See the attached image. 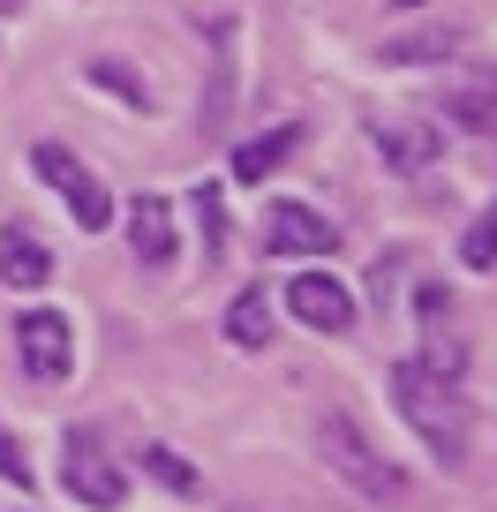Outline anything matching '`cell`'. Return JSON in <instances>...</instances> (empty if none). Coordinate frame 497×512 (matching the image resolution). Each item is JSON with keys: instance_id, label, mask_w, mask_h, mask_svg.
<instances>
[{"instance_id": "obj_1", "label": "cell", "mask_w": 497, "mask_h": 512, "mask_svg": "<svg viewBox=\"0 0 497 512\" xmlns=\"http://www.w3.org/2000/svg\"><path fill=\"white\" fill-rule=\"evenodd\" d=\"M392 400H400L407 430L430 445V460H445V467L467 460L475 407H467V392H460V377H452V369H437L430 354H407V362H392Z\"/></svg>"}, {"instance_id": "obj_2", "label": "cell", "mask_w": 497, "mask_h": 512, "mask_svg": "<svg viewBox=\"0 0 497 512\" xmlns=\"http://www.w3.org/2000/svg\"><path fill=\"white\" fill-rule=\"evenodd\" d=\"M317 452H324V467H332L354 497H369V505H392V497L407 490V475H400L377 445H369L354 415H324V422H317Z\"/></svg>"}, {"instance_id": "obj_3", "label": "cell", "mask_w": 497, "mask_h": 512, "mask_svg": "<svg viewBox=\"0 0 497 512\" xmlns=\"http://www.w3.org/2000/svg\"><path fill=\"white\" fill-rule=\"evenodd\" d=\"M31 166L53 181V189H61V204L76 211V226H83V234H98V226L113 219V196H106V181H98L83 159H68L61 144H38V151H31Z\"/></svg>"}, {"instance_id": "obj_4", "label": "cell", "mask_w": 497, "mask_h": 512, "mask_svg": "<svg viewBox=\"0 0 497 512\" xmlns=\"http://www.w3.org/2000/svg\"><path fill=\"white\" fill-rule=\"evenodd\" d=\"M61 490H68V497H83V505H98V512H121L129 482H121V467L98 452V437L68 430V445H61Z\"/></svg>"}, {"instance_id": "obj_5", "label": "cell", "mask_w": 497, "mask_h": 512, "mask_svg": "<svg viewBox=\"0 0 497 512\" xmlns=\"http://www.w3.org/2000/svg\"><path fill=\"white\" fill-rule=\"evenodd\" d=\"M241 23L234 16H211V83H204V106H196V128L204 136H226V121H234V83H241Z\"/></svg>"}, {"instance_id": "obj_6", "label": "cell", "mask_w": 497, "mask_h": 512, "mask_svg": "<svg viewBox=\"0 0 497 512\" xmlns=\"http://www.w3.org/2000/svg\"><path fill=\"white\" fill-rule=\"evenodd\" d=\"M264 249L272 256H332L339 226L309 204H264Z\"/></svg>"}, {"instance_id": "obj_7", "label": "cell", "mask_w": 497, "mask_h": 512, "mask_svg": "<svg viewBox=\"0 0 497 512\" xmlns=\"http://www.w3.org/2000/svg\"><path fill=\"white\" fill-rule=\"evenodd\" d=\"M16 347H23V369H31V377H46V384H61L68 362H76L61 309H23V317H16Z\"/></svg>"}, {"instance_id": "obj_8", "label": "cell", "mask_w": 497, "mask_h": 512, "mask_svg": "<svg viewBox=\"0 0 497 512\" xmlns=\"http://www.w3.org/2000/svg\"><path fill=\"white\" fill-rule=\"evenodd\" d=\"M369 144H377V159H385V166H400V174H430L437 151H445V136H437V121L392 113V121H369Z\"/></svg>"}, {"instance_id": "obj_9", "label": "cell", "mask_w": 497, "mask_h": 512, "mask_svg": "<svg viewBox=\"0 0 497 512\" xmlns=\"http://www.w3.org/2000/svg\"><path fill=\"white\" fill-rule=\"evenodd\" d=\"M287 309H294V324H309V332H347V324H354V294L339 287V279H324V272L294 279Z\"/></svg>"}, {"instance_id": "obj_10", "label": "cell", "mask_w": 497, "mask_h": 512, "mask_svg": "<svg viewBox=\"0 0 497 512\" xmlns=\"http://www.w3.org/2000/svg\"><path fill=\"white\" fill-rule=\"evenodd\" d=\"M129 249H136V264H174V211H166V196H136L129 204Z\"/></svg>"}, {"instance_id": "obj_11", "label": "cell", "mask_w": 497, "mask_h": 512, "mask_svg": "<svg viewBox=\"0 0 497 512\" xmlns=\"http://www.w3.org/2000/svg\"><path fill=\"white\" fill-rule=\"evenodd\" d=\"M0 279H8V287H46L53 279V256H46V241L31 234V226H8V234H0Z\"/></svg>"}, {"instance_id": "obj_12", "label": "cell", "mask_w": 497, "mask_h": 512, "mask_svg": "<svg viewBox=\"0 0 497 512\" xmlns=\"http://www.w3.org/2000/svg\"><path fill=\"white\" fill-rule=\"evenodd\" d=\"M452 53H460V23H422V31L385 38V61L392 68H430V61H452Z\"/></svg>"}, {"instance_id": "obj_13", "label": "cell", "mask_w": 497, "mask_h": 512, "mask_svg": "<svg viewBox=\"0 0 497 512\" xmlns=\"http://www.w3.org/2000/svg\"><path fill=\"white\" fill-rule=\"evenodd\" d=\"M302 144V121H279V128H264V136H249V144L234 151V181H264V174H279V159Z\"/></svg>"}, {"instance_id": "obj_14", "label": "cell", "mask_w": 497, "mask_h": 512, "mask_svg": "<svg viewBox=\"0 0 497 512\" xmlns=\"http://www.w3.org/2000/svg\"><path fill=\"white\" fill-rule=\"evenodd\" d=\"M445 113L460 128H475V136H497V76H460L445 91Z\"/></svg>"}, {"instance_id": "obj_15", "label": "cell", "mask_w": 497, "mask_h": 512, "mask_svg": "<svg viewBox=\"0 0 497 512\" xmlns=\"http://www.w3.org/2000/svg\"><path fill=\"white\" fill-rule=\"evenodd\" d=\"M226 339H234V347H272V294H264V287L234 294V309H226Z\"/></svg>"}, {"instance_id": "obj_16", "label": "cell", "mask_w": 497, "mask_h": 512, "mask_svg": "<svg viewBox=\"0 0 497 512\" xmlns=\"http://www.w3.org/2000/svg\"><path fill=\"white\" fill-rule=\"evenodd\" d=\"M196 226H204V264L226 256V189L219 181H196Z\"/></svg>"}, {"instance_id": "obj_17", "label": "cell", "mask_w": 497, "mask_h": 512, "mask_svg": "<svg viewBox=\"0 0 497 512\" xmlns=\"http://www.w3.org/2000/svg\"><path fill=\"white\" fill-rule=\"evenodd\" d=\"M144 475H151V482H166L174 497H196V490H204V475H196L181 452H166V445H144Z\"/></svg>"}, {"instance_id": "obj_18", "label": "cell", "mask_w": 497, "mask_h": 512, "mask_svg": "<svg viewBox=\"0 0 497 512\" xmlns=\"http://www.w3.org/2000/svg\"><path fill=\"white\" fill-rule=\"evenodd\" d=\"M460 264H467V272H497V204L460 234Z\"/></svg>"}, {"instance_id": "obj_19", "label": "cell", "mask_w": 497, "mask_h": 512, "mask_svg": "<svg viewBox=\"0 0 497 512\" xmlns=\"http://www.w3.org/2000/svg\"><path fill=\"white\" fill-rule=\"evenodd\" d=\"M0 475H8V482H23V490H31V452H23L16 437H8V430H0Z\"/></svg>"}, {"instance_id": "obj_20", "label": "cell", "mask_w": 497, "mask_h": 512, "mask_svg": "<svg viewBox=\"0 0 497 512\" xmlns=\"http://www.w3.org/2000/svg\"><path fill=\"white\" fill-rule=\"evenodd\" d=\"M91 76H98V83H113V91L129 98V106H151V91H144V83H129V76H121L113 61H91Z\"/></svg>"}, {"instance_id": "obj_21", "label": "cell", "mask_w": 497, "mask_h": 512, "mask_svg": "<svg viewBox=\"0 0 497 512\" xmlns=\"http://www.w3.org/2000/svg\"><path fill=\"white\" fill-rule=\"evenodd\" d=\"M0 16H23V0H0Z\"/></svg>"}, {"instance_id": "obj_22", "label": "cell", "mask_w": 497, "mask_h": 512, "mask_svg": "<svg viewBox=\"0 0 497 512\" xmlns=\"http://www.w3.org/2000/svg\"><path fill=\"white\" fill-rule=\"evenodd\" d=\"M392 8H422V0H392Z\"/></svg>"}]
</instances>
